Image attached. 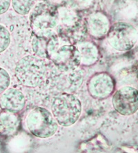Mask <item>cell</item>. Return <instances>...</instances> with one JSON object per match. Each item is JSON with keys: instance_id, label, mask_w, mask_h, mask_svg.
I'll return each instance as SVG.
<instances>
[{"instance_id": "13", "label": "cell", "mask_w": 138, "mask_h": 153, "mask_svg": "<svg viewBox=\"0 0 138 153\" xmlns=\"http://www.w3.org/2000/svg\"><path fill=\"white\" fill-rule=\"evenodd\" d=\"M19 125V118L16 113L4 111L0 113V133L5 135L13 134Z\"/></svg>"}, {"instance_id": "9", "label": "cell", "mask_w": 138, "mask_h": 153, "mask_svg": "<svg viewBox=\"0 0 138 153\" xmlns=\"http://www.w3.org/2000/svg\"><path fill=\"white\" fill-rule=\"evenodd\" d=\"M57 10L59 15L58 29L60 30L57 33H62L71 38V35L80 30L81 26L85 25L84 22L82 21L78 12L69 6H62L57 8Z\"/></svg>"}, {"instance_id": "6", "label": "cell", "mask_w": 138, "mask_h": 153, "mask_svg": "<svg viewBox=\"0 0 138 153\" xmlns=\"http://www.w3.org/2000/svg\"><path fill=\"white\" fill-rule=\"evenodd\" d=\"M106 37L112 48L119 51H127L136 45L138 32L131 24L120 22L110 26Z\"/></svg>"}, {"instance_id": "2", "label": "cell", "mask_w": 138, "mask_h": 153, "mask_svg": "<svg viewBox=\"0 0 138 153\" xmlns=\"http://www.w3.org/2000/svg\"><path fill=\"white\" fill-rule=\"evenodd\" d=\"M30 25L34 35L48 39L57 33L59 15L57 8L51 4L40 2L31 11Z\"/></svg>"}, {"instance_id": "10", "label": "cell", "mask_w": 138, "mask_h": 153, "mask_svg": "<svg viewBox=\"0 0 138 153\" xmlns=\"http://www.w3.org/2000/svg\"><path fill=\"white\" fill-rule=\"evenodd\" d=\"M87 32L93 39H101L106 37L110 27L108 15L101 11H95L88 15L85 19Z\"/></svg>"}, {"instance_id": "16", "label": "cell", "mask_w": 138, "mask_h": 153, "mask_svg": "<svg viewBox=\"0 0 138 153\" xmlns=\"http://www.w3.org/2000/svg\"><path fill=\"white\" fill-rule=\"evenodd\" d=\"M69 6L77 12L89 10L94 3V0H68Z\"/></svg>"}, {"instance_id": "1", "label": "cell", "mask_w": 138, "mask_h": 153, "mask_svg": "<svg viewBox=\"0 0 138 153\" xmlns=\"http://www.w3.org/2000/svg\"><path fill=\"white\" fill-rule=\"evenodd\" d=\"M46 58L64 73L75 71L81 64L80 53L76 44L69 37L60 33L48 38Z\"/></svg>"}, {"instance_id": "4", "label": "cell", "mask_w": 138, "mask_h": 153, "mask_svg": "<svg viewBox=\"0 0 138 153\" xmlns=\"http://www.w3.org/2000/svg\"><path fill=\"white\" fill-rule=\"evenodd\" d=\"M52 112L58 124L64 127L73 125L81 113L80 100L70 93H62L55 97L52 103Z\"/></svg>"}, {"instance_id": "15", "label": "cell", "mask_w": 138, "mask_h": 153, "mask_svg": "<svg viewBox=\"0 0 138 153\" xmlns=\"http://www.w3.org/2000/svg\"><path fill=\"white\" fill-rule=\"evenodd\" d=\"M48 39L34 36L32 47L34 53L40 58H46V44Z\"/></svg>"}, {"instance_id": "8", "label": "cell", "mask_w": 138, "mask_h": 153, "mask_svg": "<svg viewBox=\"0 0 138 153\" xmlns=\"http://www.w3.org/2000/svg\"><path fill=\"white\" fill-rule=\"evenodd\" d=\"M115 81L107 73H98L90 77L87 83L90 95L95 100H104L111 95L115 89Z\"/></svg>"}, {"instance_id": "11", "label": "cell", "mask_w": 138, "mask_h": 153, "mask_svg": "<svg viewBox=\"0 0 138 153\" xmlns=\"http://www.w3.org/2000/svg\"><path fill=\"white\" fill-rule=\"evenodd\" d=\"M26 97L21 91L15 88H8L0 97V108L5 111L17 113L24 109Z\"/></svg>"}, {"instance_id": "18", "label": "cell", "mask_w": 138, "mask_h": 153, "mask_svg": "<svg viewBox=\"0 0 138 153\" xmlns=\"http://www.w3.org/2000/svg\"><path fill=\"white\" fill-rule=\"evenodd\" d=\"M10 78L8 72L5 69L0 68V95L8 88Z\"/></svg>"}, {"instance_id": "19", "label": "cell", "mask_w": 138, "mask_h": 153, "mask_svg": "<svg viewBox=\"0 0 138 153\" xmlns=\"http://www.w3.org/2000/svg\"><path fill=\"white\" fill-rule=\"evenodd\" d=\"M11 0H0V15L4 14L10 8Z\"/></svg>"}, {"instance_id": "3", "label": "cell", "mask_w": 138, "mask_h": 153, "mask_svg": "<svg viewBox=\"0 0 138 153\" xmlns=\"http://www.w3.org/2000/svg\"><path fill=\"white\" fill-rule=\"evenodd\" d=\"M46 71L44 61L36 55L24 57L15 67V75L20 84L31 88L39 86L44 82Z\"/></svg>"}, {"instance_id": "7", "label": "cell", "mask_w": 138, "mask_h": 153, "mask_svg": "<svg viewBox=\"0 0 138 153\" xmlns=\"http://www.w3.org/2000/svg\"><path fill=\"white\" fill-rule=\"evenodd\" d=\"M113 105L122 115L129 116L138 111V90L131 86H124L115 92L113 97Z\"/></svg>"}, {"instance_id": "12", "label": "cell", "mask_w": 138, "mask_h": 153, "mask_svg": "<svg viewBox=\"0 0 138 153\" xmlns=\"http://www.w3.org/2000/svg\"><path fill=\"white\" fill-rule=\"evenodd\" d=\"M81 57V64L90 66L98 62L99 52L95 43L90 41L80 42L76 44Z\"/></svg>"}, {"instance_id": "17", "label": "cell", "mask_w": 138, "mask_h": 153, "mask_svg": "<svg viewBox=\"0 0 138 153\" xmlns=\"http://www.w3.org/2000/svg\"><path fill=\"white\" fill-rule=\"evenodd\" d=\"M10 34L5 26L0 24V53L8 48L10 44Z\"/></svg>"}, {"instance_id": "5", "label": "cell", "mask_w": 138, "mask_h": 153, "mask_svg": "<svg viewBox=\"0 0 138 153\" xmlns=\"http://www.w3.org/2000/svg\"><path fill=\"white\" fill-rule=\"evenodd\" d=\"M26 124L31 133L39 138L52 137L58 128V123L53 114L42 107L35 108L29 112Z\"/></svg>"}, {"instance_id": "14", "label": "cell", "mask_w": 138, "mask_h": 153, "mask_svg": "<svg viewBox=\"0 0 138 153\" xmlns=\"http://www.w3.org/2000/svg\"><path fill=\"white\" fill-rule=\"evenodd\" d=\"M35 2L36 0H11L14 10L22 15L30 13L35 6Z\"/></svg>"}]
</instances>
